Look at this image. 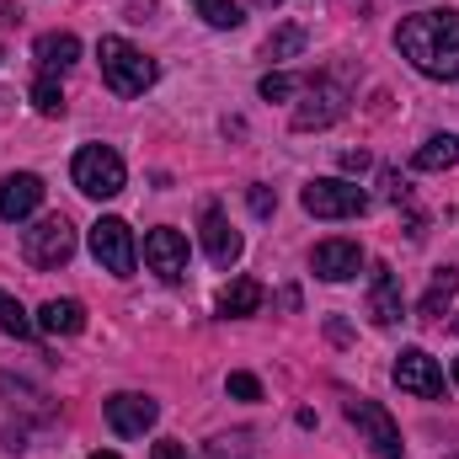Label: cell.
I'll list each match as a JSON object with an SVG mask.
<instances>
[{
	"label": "cell",
	"instance_id": "1",
	"mask_svg": "<svg viewBox=\"0 0 459 459\" xmlns=\"http://www.w3.org/2000/svg\"><path fill=\"white\" fill-rule=\"evenodd\" d=\"M401 59L422 70L428 81H459V11H417L395 27Z\"/></svg>",
	"mask_w": 459,
	"mask_h": 459
},
{
	"label": "cell",
	"instance_id": "2",
	"mask_svg": "<svg viewBox=\"0 0 459 459\" xmlns=\"http://www.w3.org/2000/svg\"><path fill=\"white\" fill-rule=\"evenodd\" d=\"M97 59H102V81L113 86L117 97H144L155 86V59L144 48H134L128 38H102Z\"/></svg>",
	"mask_w": 459,
	"mask_h": 459
},
{
	"label": "cell",
	"instance_id": "3",
	"mask_svg": "<svg viewBox=\"0 0 459 459\" xmlns=\"http://www.w3.org/2000/svg\"><path fill=\"white\" fill-rule=\"evenodd\" d=\"M70 177H75V187H81L86 198H117L123 182H128L123 155L108 150V144H81L75 160H70Z\"/></svg>",
	"mask_w": 459,
	"mask_h": 459
},
{
	"label": "cell",
	"instance_id": "4",
	"mask_svg": "<svg viewBox=\"0 0 459 459\" xmlns=\"http://www.w3.org/2000/svg\"><path fill=\"white\" fill-rule=\"evenodd\" d=\"M22 256H27L32 267H43V273L65 267V262L75 256V225H70L65 214L38 220L32 230H22Z\"/></svg>",
	"mask_w": 459,
	"mask_h": 459
},
{
	"label": "cell",
	"instance_id": "5",
	"mask_svg": "<svg viewBox=\"0 0 459 459\" xmlns=\"http://www.w3.org/2000/svg\"><path fill=\"white\" fill-rule=\"evenodd\" d=\"M342 411H347V422L358 428V444H368L379 459H401V455H406V444H401V428H395V417H390L379 401H363V395H352Z\"/></svg>",
	"mask_w": 459,
	"mask_h": 459
},
{
	"label": "cell",
	"instance_id": "6",
	"mask_svg": "<svg viewBox=\"0 0 459 459\" xmlns=\"http://www.w3.org/2000/svg\"><path fill=\"white\" fill-rule=\"evenodd\" d=\"M299 204H305V214H316V220H358V214L368 209V193H363L358 182H342V177H316V182L299 193Z\"/></svg>",
	"mask_w": 459,
	"mask_h": 459
},
{
	"label": "cell",
	"instance_id": "7",
	"mask_svg": "<svg viewBox=\"0 0 459 459\" xmlns=\"http://www.w3.org/2000/svg\"><path fill=\"white\" fill-rule=\"evenodd\" d=\"M91 256H97V267L102 273H113V278H128L134 267H139V246H134V230L123 225V220H97L91 225Z\"/></svg>",
	"mask_w": 459,
	"mask_h": 459
},
{
	"label": "cell",
	"instance_id": "8",
	"mask_svg": "<svg viewBox=\"0 0 459 459\" xmlns=\"http://www.w3.org/2000/svg\"><path fill=\"white\" fill-rule=\"evenodd\" d=\"M347 113V86L342 81H305V102L294 108V128L310 134V128H332L337 117Z\"/></svg>",
	"mask_w": 459,
	"mask_h": 459
},
{
	"label": "cell",
	"instance_id": "9",
	"mask_svg": "<svg viewBox=\"0 0 459 459\" xmlns=\"http://www.w3.org/2000/svg\"><path fill=\"white\" fill-rule=\"evenodd\" d=\"M395 385H401L406 395H417V401H438V395H444V368H438V358H433L428 347H401V358H395Z\"/></svg>",
	"mask_w": 459,
	"mask_h": 459
},
{
	"label": "cell",
	"instance_id": "10",
	"mask_svg": "<svg viewBox=\"0 0 459 459\" xmlns=\"http://www.w3.org/2000/svg\"><path fill=\"white\" fill-rule=\"evenodd\" d=\"M144 267L160 278V283H182L187 278V235L171 225L150 230L144 235Z\"/></svg>",
	"mask_w": 459,
	"mask_h": 459
},
{
	"label": "cell",
	"instance_id": "11",
	"mask_svg": "<svg viewBox=\"0 0 459 459\" xmlns=\"http://www.w3.org/2000/svg\"><path fill=\"white\" fill-rule=\"evenodd\" d=\"M108 428H113L117 438H144L150 428H155V417H160V406L150 401V395H134V390H117L108 395Z\"/></svg>",
	"mask_w": 459,
	"mask_h": 459
},
{
	"label": "cell",
	"instance_id": "12",
	"mask_svg": "<svg viewBox=\"0 0 459 459\" xmlns=\"http://www.w3.org/2000/svg\"><path fill=\"white\" fill-rule=\"evenodd\" d=\"M204 251H209V262L214 267H235L240 262V251H246V240H240V230L225 220V209L220 204H204Z\"/></svg>",
	"mask_w": 459,
	"mask_h": 459
},
{
	"label": "cell",
	"instance_id": "13",
	"mask_svg": "<svg viewBox=\"0 0 459 459\" xmlns=\"http://www.w3.org/2000/svg\"><path fill=\"white\" fill-rule=\"evenodd\" d=\"M310 267H316V278H326V283H347V278H358V267H363V246H358V240H321V246L310 251Z\"/></svg>",
	"mask_w": 459,
	"mask_h": 459
},
{
	"label": "cell",
	"instance_id": "14",
	"mask_svg": "<svg viewBox=\"0 0 459 459\" xmlns=\"http://www.w3.org/2000/svg\"><path fill=\"white\" fill-rule=\"evenodd\" d=\"M38 204H43V182H38L32 171H11V177L0 182V220H5V225L38 214Z\"/></svg>",
	"mask_w": 459,
	"mask_h": 459
},
{
	"label": "cell",
	"instance_id": "15",
	"mask_svg": "<svg viewBox=\"0 0 459 459\" xmlns=\"http://www.w3.org/2000/svg\"><path fill=\"white\" fill-rule=\"evenodd\" d=\"M406 316V299H401V278L390 267H374V283H368V321L374 326H395Z\"/></svg>",
	"mask_w": 459,
	"mask_h": 459
},
{
	"label": "cell",
	"instance_id": "16",
	"mask_svg": "<svg viewBox=\"0 0 459 459\" xmlns=\"http://www.w3.org/2000/svg\"><path fill=\"white\" fill-rule=\"evenodd\" d=\"M32 59H38L43 75H59V70H70V65L81 59V38H75V32H43V38L32 43Z\"/></svg>",
	"mask_w": 459,
	"mask_h": 459
},
{
	"label": "cell",
	"instance_id": "17",
	"mask_svg": "<svg viewBox=\"0 0 459 459\" xmlns=\"http://www.w3.org/2000/svg\"><path fill=\"white\" fill-rule=\"evenodd\" d=\"M38 332H48V337H75V332H86L81 299H48V305L38 310Z\"/></svg>",
	"mask_w": 459,
	"mask_h": 459
},
{
	"label": "cell",
	"instance_id": "18",
	"mask_svg": "<svg viewBox=\"0 0 459 459\" xmlns=\"http://www.w3.org/2000/svg\"><path fill=\"white\" fill-rule=\"evenodd\" d=\"M262 299H267V289H262L256 278H235L225 294H220V316H225V321L256 316V310H262Z\"/></svg>",
	"mask_w": 459,
	"mask_h": 459
},
{
	"label": "cell",
	"instance_id": "19",
	"mask_svg": "<svg viewBox=\"0 0 459 459\" xmlns=\"http://www.w3.org/2000/svg\"><path fill=\"white\" fill-rule=\"evenodd\" d=\"M455 294H459V273L455 267H438L433 283H428V294H422V305H417V316H422V321H438V316L455 305Z\"/></svg>",
	"mask_w": 459,
	"mask_h": 459
},
{
	"label": "cell",
	"instance_id": "20",
	"mask_svg": "<svg viewBox=\"0 0 459 459\" xmlns=\"http://www.w3.org/2000/svg\"><path fill=\"white\" fill-rule=\"evenodd\" d=\"M455 160H459V139H455V134H433V139L411 155V166H417V171H449Z\"/></svg>",
	"mask_w": 459,
	"mask_h": 459
},
{
	"label": "cell",
	"instance_id": "21",
	"mask_svg": "<svg viewBox=\"0 0 459 459\" xmlns=\"http://www.w3.org/2000/svg\"><path fill=\"white\" fill-rule=\"evenodd\" d=\"M0 332H11L16 342H27V337L38 332V321H32V316H27V310L11 299V294H0Z\"/></svg>",
	"mask_w": 459,
	"mask_h": 459
},
{
	"label": "cell",
	"instance_id": "22",
	"mask_svg": "<svg viewBox=\"0 0 459 459\" xmlns=\"http://www.w3.org/2000/svg\"><path fill=\"white\" fill-rule=\"evenodd\" d=\"M32 108H38L43 117L65 113V91H59V81H54V75H38V81H32Z\"/></svg>",
	"mask_w": 459,
	"mask_h": 459
},
{
	"label": "cell",
	"instance_id": "23",
	"mask_svg": "<svg viewBox=\"0 0 459 459\" xmlns=\"http://www.w3.org/2000/svg\"><path fill=\"white\" fill-rule=\"evenodd\" d=\"M193 5H198V16H204L209 27H240V22H246L235 0H193Z\"/></svg>",
	"mask_w": 459,
	"mask_h": 459
},
{
	"label": "cell",
	"instance_id": "24",
	"mask_svg": "<svg viewBox=\"0 0 459 459\" xmlns=\"http://www.w3.org/2000/svg\"><path fill=\"white\" fill-rule=\"evenodd\" d=\"M299 48H305V27H278L267 38V59H294Z\"/></svg>",
	"mask_w": 459,
	"mask_h": 459
},
{
	"label": "cell",
	"instance_id": "25",
	"mask_svg": "<svg viewBox=\"0 0 459 459\" xmlns=\"http://www.w3.org/2000/svg\"><path fill=\"white\" fill-rule=\"evenodd\" d=\"M267 102H289L294 91H305V81L299 75H262V86H256Z\"/></svg>",
	"mask_w": 459,
	"mask_h": 459
},
{
	"label": "cell",
	"instance_id": "26",
	"mask_svg": "<svg viewBox=\"0 0 459 459\" xmlns=\"http://www.w3.org/2000/svg\"><path fill=\"white\" fill-rule=\"evenodd\" d=\"M225 390L235 401H262V379H256V374H230Z\"/></svg>",
	"mask_w": 459,
	"mask_h": 459
},
{
	"label": "cell",
	"instance_id": "27",
	"mask_svg": "<svg viewBox=\"0 0 459 459\" xmlns=\"http://www.w3.org/2000/svg\"><path fill=\"white\" fill-rule=\"evenodd\" d=\"M150 459H193V455H187V449H182L177 438H160V444L150 449Z\"/></svg>",
	"mask_w": 459,
	"mask_h": 459
},
{
	"label": "cell",
	"instance_id": "28",
	"mask_svg": "<svg viewBox=\"0 0 459 459\" xmlns=\"http://www.w3.org/2000/svg\"><path fill=\"white\" fill-rule=\"evenodd\" d=\"M251 209H256V214H262V220H267V214H273V209H278V198H273V193H267V187H251Z\"/></svg>",
	"mask_w": 459,
	"mask_h": 459
},
{
	"label": "cell",
	"instance_id": "29",
	"mask_svg": "<svg viewBox=\"0 0 459 459\" xmlns=\"http://www.w3.org/2000/svg\"><path fill=\"white\" fill-rule=\"evenodd\" d=\"M342 166H347V171H368V155H363V150H347Z\"/></svg>",
	"mask_w": 459,
	"mask_h": 459
},
{
	"label": "cell",
	"instance_id": "30",
	"mask_svg": "<svg viewBox=\"0 0 459 459\" xmlns=\"http://www.w3.org/2000/svg\"><path fill=\"white\" fill-rule=\"evenodd\" d=\"M256 5H262V11H273V5H283V0H256Z\"/></svg>",
	"mask_w": 459,
	"mask_h": 459
},
{
	"label": "cell",
	"instance_id": "31",
	"mask_svg": "<svg viewBox=\"0 0 459 459\" xmlns=\"http://www.w3.org/2000/svg\"><path fill=\"white\" fill-rule=\"evenodd\" d=\"M91 459H117V455H102V449H97V455H91Z\"/></svg>",
	"mask_w": 459,
	"mask_h": 459
},
{
	"label": "cell",
	"instance_id": "32",
	"mask_svg": "<svg viewBox=\"0 0 459 459\" xmlns=\"http://www.w3.org/2000/svg\"><path fill=\"white\" fill-rule=\"evenodd\" d=\"M455 385H459V358H455Z\"/></svg>",
	"mask_w": 459,
	"mask_h": 459
},
{
	"label": "cell",
	"instance_id": "33",
	"mask_svg": "<svg viewBox=\"0 0 459 459\" xmlns=\"http://www.w3.org/2000/svg\"><path fill=\"white\" fill-rule=\"evenodd\" d=\"M0 59H5V48H0Z\"/></svg>",
	"mask_w": 459,
	"mask_h": 459
}]
</instances>
